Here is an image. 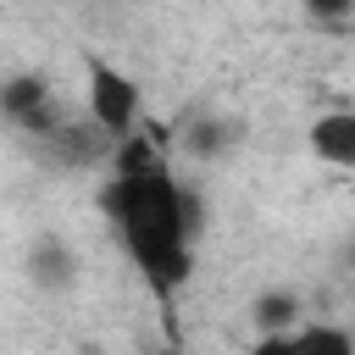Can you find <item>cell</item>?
<instances>
[{"label":"cell","mask_w":355,"mask_h":355,"mask_svg":"<svg viewBox=\"0 0 355 355\" xmlns=\"http://www.w3.org/2000/svg\"><path fill=\"white\" fill-rule=\"evenodd\" d=\"M111 155H116V178L105 183L100 205L116 222V233L133 250V261L150 277V288L172 294L189 277V205H183L178 183L166 178L161 155L139 133L116 139Z\"/></svg>","instance_id":"obj_1"},{"label":"cell","mask_w":355,"mask_h":355,"mask_svg":"<svg viewBox=\"0 0 355 355\" xmlns=\"http://www.w3.org/2000/svg\"><path fill=\"white\" fill-rule=\"evenodd\" d=\"M89 116H94L100 133L128 139L139 128V89H133V78H122L105 61H89Z\"/></svg>","instance_id":"obj_2"},{"label":"cell","mask_w":355,"mask_h":355,"mask_svg":"<svg viewBox=\"0 0 355 355\" xmlns=\"http://www.w3.org/2000/svg\"><path fill=\"white\" fill-rule=\"evenodd\" d=\"M311 150L327 166H355V111H327L311 122Z\"/></svg>","instance_id":"obj_3"},{"label":"cell","mask_w":355,"mask_h":355,"mask_svg":"<svg viewBox=\"0 0 355 355\" xmlns=\"http://www.w3.org/2000/svg\"><path fill=\"white\" fill-rule=\"evenodd\" d=\"M0 111L17 116L22 128H44V133L55 128V122H50V94H44L39 78H11V83L0 89Z\"/></svg>","instance_id":"obj_4"},{"label":"cell","mask_w":355,"mask_h":355,"mask_svg":"<svg viewBox=\"0 0 355 355\" xmlns=\"http://www.w3.org/2000/svg\"><path fill=\"white\" fill-rule=\"evenodd\" d=\"M294 349L300 355H355V338L344 327H327V322H311L294 333Z\"/></svg>","instance_id":"obj_5"},{"label":"cell","mask_w":355,"mask_h":355,"mask_svg":"<svg viewBox=\"0 0 355 355\" xmlns=\"http://www.w3.org/2000/svg\"><path fill=\"white\" fill-rule=\"evenodd\" d=\"M255 322H261V333L288 327V322H294V294H261V300H255Z\"/></svg>","instance_id":"obj_6"},{"label":"cell","mask_w":355,"mask_h":355,"mask_svg":"<svg viewBox=\"0 0 355 355\" xmlns=\"http://www.w3.org/2000/svg\"><path fill=\"white\" fill-rule=\"evenodd\" d=\"M72 261L55 250V244H44V250H33V277H44V283H67L72 272H67Z\"/></svg>","instance_id":"obj_7"},{"label":"cell","mask_w":355,"mask_h":355,"mask_svg":"<svg viewBox=\"0 0 355 355\" xmlns=\"http://www.w3.org/2000/svg\"><path fill=\"white\" fill-rule=\"evenodd\" d=\"M250 355H300V349H294V338H283V333H261V344H255Z\"/></svg>","instance_id":"obj_8"},{"label":"cell","mask_w":355,"mask_h":355,"mask_svg":"<svg viewBox=\"0 0 355 355\" xmlns=\"http://www.w3.org/2000/svg\"><path fill=\"white\" fill-rule=\"evenodd\" d=\"M349 6H355V0H305V11H311V17H327V22H333V17H344Z\"/></svg>","instance_id":"obj_9"}]
</instances>
